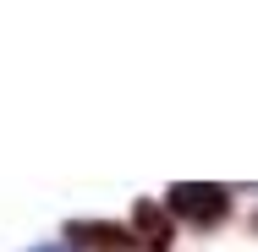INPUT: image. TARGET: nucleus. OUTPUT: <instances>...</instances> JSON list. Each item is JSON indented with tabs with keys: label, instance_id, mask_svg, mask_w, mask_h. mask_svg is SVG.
<instances>
[{
	"label": "nucleus",
	"instance_id": "nucleus-3",
	"mask_svg": "<svg viewBox=\"0 0 258 252\" xmlns=\"http://www.w3.org/2000/svg\"><path fill=\"white\" fill-rule=\"evenodd\" d=\"M72 236L88 241L94 252H132V241H138L126 225H72Z\"/></svg>",
	"mask_w": 258,
	"mask_h": 252
},
{
	"label": "nucleus",
	"instance_id": "nucleus-1",
	"mask_svg": "<svg viewBox=\"0 0 258 252\" xmlns=\"http://www.w3.org/2000/svg\"><path fill=\"white\" fill-rule=\"evenodd\" d=\"M165 214H181V219H192V225H214V219L225 214V192H220V187H176L170 203H165Z\"/></svg>",
	"mask_w": 258,
	"mask_h": 252
},
{
	"label": "nucleus",
	"instance_id": "nucleus-2",
	"mask_svg": "<svg viewBox=\"0 0 258 252\" xmlns=\"http://www.w3.org/2000/svg\"><path fill=\"white\" fill-rule=\"evenodd\" d=\"M132 236H138L149 252H165V247H170V219L159 214L154 203H143V208L132 214Z\"/></svg>",
	"mask_w": 258,
	"mask_h": 252
}]
</instances>
